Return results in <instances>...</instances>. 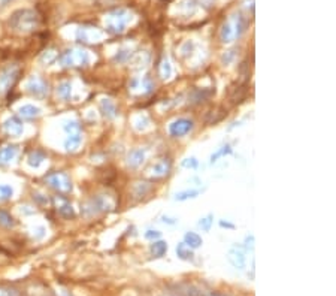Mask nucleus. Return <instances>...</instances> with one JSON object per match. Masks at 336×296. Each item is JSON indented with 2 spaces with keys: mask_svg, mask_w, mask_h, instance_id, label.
Listing matches in <instances>:
<instances>
[{
  "mask_svg": "<svg viewBox=\"0 0 336 296\" xmlns=\"http://www.w3.org/2000/svg\"><path fill=\"white\" fill-rule=\"evenodd\" d=\"M11 26L18 32H29L36 26V15L35 12L27 9L15 12L11 18Z\"/></svg>",
  "mask_w": 336,
  "mask_h": 296,
  "instance_id": "nucleus-1",
  "label": "nucleus"
},
{
  "mask_svg": "<svg viewBox=\"0 0 336 296\" xmlns=\"http://www.w3.org/2000/svg\"><path fill=\"white\" fill-rule=\"evenodd\" d=\"M62 62L65 66H85V65H88L90 59L85 51H81V49H71V51L65 53V56L62 57Z\"/></svg>",
  "mask_w": 336,
  "mask_h": 296,
  "instance_id": "nucleus-2",
  "label": "nucleus"
},
{
  "mask_svg": "<svg viewBox=\"0 0 336 296\" xmlns=\"http://www.w3.org/2000/svg\"><path fill=\"white\" fill-rule=\"evenodd\" d=\"M46 181L48 184L55 188V190H59L62 193H68L72 190V184H71V180L66 174L63 172H55V174H51L46 177Z\"/></svg>",
  "mask_w": 336,
  "mask_h": 296,
  "instance_id": "nucleus-3",
  "label": "nucleus"
},
{
  "mask_svg": "<svg viewBox=\"0 0 336 296\" xmlns=\"http://www.w3.org/2000/svg\"><path fill=\"white\" fill-rule=\"evenodd\" d=\"M108 207H109V205H108V199H105L103 196H99V197H96V199H91V201L84 207V214H85L87 217L96 216V214H99V213L106 211Z\"/></svg>",
  "mask_w": 336,
  "mask_h": 296,
  "instance_id": "nucleus-4",
  "label": "nucleus"
},
{
  "mask_svg": "<svg viewBox=\"0 0 336 296\" xmlns=\"http://www.w3.org/2000/svg\"><path fill=\"white\" fill-rule=\"evenodd\" d=\"M193 129V121L188 118H178L169 126V133L175 138L187 135Z\"/></svg>",
  "mask_w": 336,
  "mask_h": 296,
  "instance_id": "nucleus-5",
  "label": "nucleus"
},
{
  "mask_svg": "<svg viewBox=\"0 0 336 296\" xmlns=\"http://www.w3.org/2000/svg\"><path fill=\"white\" fill-rule=\"evenodd\" d=\"M3 129H5V132H6L8 135H11V136H20V135H23V130H24L21 120H18L17 117L8 118V120L5 121V124H3Z\"/></svg>",
  "mask_w": 336,
  "mask_h": 296,
  "instance_id": "nucleus-6",
  "label": "nucleus"
},
{
  "mask_svg": "<svg viewBox=\"0 0 336 296\" xmlns=\"http://www.w3.org/2000/svg\"><path fill=\"white\" fill-rule=\"evenodd\" d=\"M18 76V71L17 69H6L2 75H0V91L8 90L17 79Z\"/></svg>",
  "mask_w": 336,
  "mask_h": 296,
  "instance_id": "nucleus-7",
  "label": "nucleus"
},
{
  "mask_svg": "<svg viewBox=\"0 0 336 296\" xmlns=\"http://www.w3.org/2000/svg\"><path fill=\"white\" fill-rule=\"evenodd\" d=\"M169 171H171V160H167V159H161L151 166L152 177H164L169 174Z\"/></svg>",
  "mask_w": 336,
  "mask_h": 296,
  "instance_id": "nucleus-8",
  "label": "nucleus"
},
{
  "mask_svg": "<svg viewBox=\"0 0 336 296\" xmlns=\"http://www.w3.org/2000/svg\"><path fill=\"white\" fill-rule=\"evenodd\" d=\"M27 88H29V91L32 93V94H35V96H45L46 94V85H45V82L42 81V79H39V78H36V76H33V78H30V81L27 82Z\"/></svg>",
  "mask_w": 336,
  "mask_h": 296,
  "instance_id": "nucleus-9",
  "label": "nucleus"
},
{
  "mask_svg": "<svg viewBox=\"0 0 336 296\" xmlns=\"http://www.w3.org/2000/svg\"><path fill=\"white\" fill-rule=\"evenodd\" d=\"M229 262L238 268V269H244L245 268V263H247V259H245V255L239 250V249H232L229 252V256H227Z\"/></svg>",
  "mask_w": 336,
  "mask_h": 296,
  "instance_id": "nucleus-10",
  "label": "nucleus"
},
{
  "mask_svg": "<svg viewBox=\"0 0 336 296\" xmlns=\"http://www.w3.org/2000/svg\"><path fill=\"white\" fill-rule=\"evenodd\" d=\"M145 162V151L142 150V148H135V150L130 151L129 154V159H127V165L133 169L139 168L142 163Z\"/></svg>",
  "mask_w": 336,
  "mask_h": 296,
  "instance_id": "nucleus-11",
  "label": "nucleus"
},
{
  "mask_svg": "<svg viewBox=\"0 0 336 296\" xmlns=\"http://www.w3.org/2000/svg\"><path fill=\"white\" fill-rule=\"evenodd\" d=\"M18 153V148L15 145H6L3 148H0V163H8L12 159H15Z\"/></svg>",
  "mask_w": 336,
  "mask_h": 296,
  "instance_id": "nucleus-12",
  "label": "nucleus"
},
{
  "mask_svg": "<svg viewBox=\"0 0 336 296\" xmlns=\"http://www.w3.org/2000/svg\"><path fill=\"white\" fill-rule=\"evenodd\" d=\"M81 142H82V136L79 133H74V135H69V138L65 142V147L68 151H76Z\"/></svg>",
  "mask_w": 336,
  "mask_h": 296,
  "instance_id": "nucleus-13",
  "label": "nucleus"
},
{
  "mask_svg": "<svg viewBox=\"0 0 336 296\" xmlns=\"http://www.w3.org/2000/svg\"><path fill=\"white\" fill-rule=\"evenodd\" d=\"M100 108L103 111V114L108 117V118H114L117 115V107L112 104L109 99H103V101L100 102Z\"/></svg>",
  "mask_w": 336,
  "mask_h": 296,
  "instance_id": "nucleus-14",
  "label": "nucleus"
},
{
  "mask_svg": "<svg viewBox=\"0 0 336 296\" xmlns=\"http://www.w3.org/2000/svg\"><path fill=\"white\" fill-rule=\"evenodd\" d=\"M184 242L190 247V249H199L202 245V238L196 232H187L184 236Z\"/></svg>",
  "mask_w": 336,
  "mask_h": 296,
  "instance_id": "nucleus-15",
  "label": "nucleus"
},
{
  "mask_svg": "<svg viewBox=\"0 0 336 296\" xmlns=\"http://www.w3.org/2000/svg\"><path fill=\"white\" fill-rule=\"evenodd\" d=\"M20 115L23 118H35L40 115V108L33 107V105H24L20 108Z\"/></svg>",
  "mask_w": 336,
  "mask_h": 296,
  "instance_id": "nucleus-16",
  "label": "nucleus"
},
{
  "mask_svg": "<svg viewBox=\"0 0 336 296\" xmlns=\"http://www.w3.org/2000/svg\"><path fill=\"white\" fill-rule=\"evenodd\" d=\"M166 250H167V244L164 241H155L152 245H151V253L152 256L155 258H161L166 255Z\"/></svg>",
  "mask_w": 336,
  "mask_h": 296,
  "instance_id": "nucleus-17",
  "label": "nucleus"
},
{
  "mask_svg": "<svg viewBox=\"0 0 336 296\" xmlns=\"http://www.w3.org/2000/svg\"><path fill=\"white\" fill-rule=\"evenodd\" d=\"M177 255L181 259H184V260H191L193 259V252H191V249H190V247L186 242H183V244H180L177 247Z\"/></svg>",
  "mask_w": 336,
  "mask_h": 296,
  "instance_id": "nucleus-18",
  "label": "nucleus"
},
{
  "mask_svg": "<svg viewBox=\"0 0 336 296\" xmlns=\"http://www.w3.org/2000/svg\"><path fill=\"white\" fill-rule=\"evenodd\" d=\"M160 76L163 79H169L172 76V66L167 60H163L161 65H160Z\"/></svg>",
  "mask_w": 336,
  "mask_h": 296,
  "instance_id": "nucleus-19",
  "label": "nucleus"
},
{
  "mask_svg": "<svg viewBox=\"0 0 336 296\" xmlns=\"http://www.w3.org/2000/svg\"><path fill=\"white\" fill-rule=\"evenodd\" d=\"M0 224L5 226V227H12L15 224V220L11 214H8L5 211H0Z\"/></svg>",
  "mask_w": 336,
  "mask_h": 296,
  "instance_id": "nucleus-20",
  "label": "nucleus"
},
{
  "mask_svg": "<svg viewBox=\"0 0 336 296\" xmlns=\"http://www.w3.org/2000/svg\"><path fill=\"white\" fill-rule=\"evenodd\" d=\"M14 194V190L11 185H0V201H6V199H11Z\"/></svg>",
  "mask_w": 336,
  "mask_h": 296,
  "instance_id": "nucleus-21",
  "label": "nucleus"
},
{
  "mask_svg": "<svg viewBox=\"0 0 336 296\" xmlns=\"http://www.w3.org/2000/svg\"><path fill=\"white\" fill-rule=\"evenodd\" d=\"M208 96H209V93H208L206 90H196V91L193 93V96H191V99H193L191 102H194V104L203 102L205 99H208Z\"/></svg>",
  "mask_w": 336,
  "mask_h": 296,
  "instance_id": "nucleus-22",
  "label": "nucleus"
},
{
  "mask_svg": "<svg viewBox=\"0 0 336 296\" xmlns=\"http://www.w3.org/2000/svg\"><path fill=\"white\" fill-rule=\"evenodd\" d=\"M199 194V190H187V191H181L175 196L177 201H186L190 199V197H196Z\"/></svg>",
  "mask_w": 336,
  "mask_h": 296,
  "instance_id": "nucleus-23",
  "label": "nucleus"
},
{
  "mask_svg": "<svg viewBox=\"0 0 336 296\" xmlns=\"http://www.w3.org/2000/svg\"><path fill=\"white\" fill-rule=\"evenodd\" d=\"M71 91H72V87L69 82H63L59 85V94L63 97V99H69L71 97Z\"/></svg>",
  "mask_w": 336,
  "mask_h": 296,
  "instance_id": "nucleus-24",
  "label": "nucleus"
},
{
  "mask_svg": "<svg viewBox=\"0 0 336 296\" xmlns=\"http://www.w3.org/2000/svg\"><path fill=\"white\" fill-rule=\"evenodd\" d=\"M45 160V157L42 156V154H39V153H33L30 157H29V165L30 166H35V168H39L40 166V163Z\"/></svg>",
  "mask_w": 336,
  "mask_h": 296,
  "instance_id": "nucleus-25",
  "label": "nucleus"
},
{
  "mask_svg": "<svg viewBox=\"0 0 336 296\" xmlns=\"http://www.w3.org/2000/svg\"><path fill=\"white\" fill-rule=\"evenodd\" d=\"M60 214L63 216V217H66V219H71V217H75V213H74V210H72V207L69 205V204H66V205H63V207H60Z\"/></svg>",
  "mask_w": 336,
  "mask_h": 296,
  "instance_id": "nucleus-26",
  "label": "nucleus"
},
{
  "mask_svg": "<svg viewBox=\"0 0 336 296\" xmlns=\"http://www.w3.org/2000/svg\"><path fill=\"white\" fill-rule=\"evenodd\" d=\"M65 130H66L68 133H71V135L78 133V130H79V124H78L76 121H69V123H66V124H65Z\"/></svg>",
  "mask_w": 336,
  "mask_h": 296,
  "instance_id": "nucleus-27",
  "label": "nucleus"
},
{
  "mask_svg": "<svg viewBox=\"0 0 336 296\" xmlns=\"http://www.w3.org/2000/svg\"><path fill=\"white\" fill-rule=\"evenodd\" d=\"M232 151V148H230V145H226V147H223V150H220L218 153H215L212 157H211V162L214 163V162H217V159L218 157H221V156H224V154H229Z\"/></svg>",
  "mask_w": 336,
  "mask_h": 296,
  "instance_id": "nucleus-28",
  "label": "nucleus"
},
{
  "mask_svg": "<svg viewBox=\"0 0 336 296\" xmlns=\"http://www.w3.org/2000/svg\"><path fill=\"white\" fill-rule=\"evenodd\" d=\"M211 224H212V216H208L206 219H202V220L199 222V226H200L203 230H209Z\"/></svg>",
  "mask_w": 336,
  "mask_h": 296,
  "instance_id": "nucleus-29",
  "label": "nucleus"
},
{
  "mask_svg": "<svg viewBox=\"0 0 336 296\" xmlns=\"http://www.w3.org/2000/svg\"><path fill=\"white\" fill-rule=\"evenodd\" d=\"M197 165H199V162H197L194 157H191V159H186V160L183 162V166H184V168H190V169H196V168H197Z\"/></svg>",
  "mask_w": 336,
  "mask_h": 296,
  "instance_id": "nucleus-30",
  "label": "nucleus"
},
{
  "mask_svg": "<svg viewBox=\"0 0 336 296\" xmlns=\"http://www.w3.org/2000/svg\"><path fill=\"white\" fill-rule=\"evenodd\" d=\"M160 232L158 230H148L147 233H145V238L147 239H157V238H160Z\"/></svg>",
  "mask_w": 336,
  "mask_h": 296,
  "instance_id": "nucleus-31",
  "label": "nucleus"
},
{
  "mask_svg": "<svg viewBox=\"0 0 336 296\" xmlns=\"http://www.w3.org/2000/svg\"><path fill=\"white\" fill-rule=\"evenodd\" d=\"M220 224H221L223 227H230V229L233 227V224H232V223H227V222H220Z\"/></svg>",
  "mask_w": 336,
  "mask_h": 296,
  "instance_id": "nucleus-32",
  "label": "nucleus"
}]
</instances>
